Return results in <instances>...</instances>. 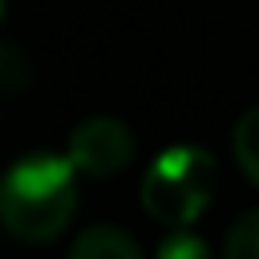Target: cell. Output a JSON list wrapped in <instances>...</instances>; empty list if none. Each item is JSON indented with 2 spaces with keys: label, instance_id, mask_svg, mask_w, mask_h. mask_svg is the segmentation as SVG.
I'll return each instance as SVG.
<instances>
[{
  "label": "cell",
  "instance_id": "1",
  "mask_svg": "<svg viewBox=\"0 0 259 259\" xmlns=\"http://www.w3.org/2000/svg\"><path fill=\"white\" fill-rule=\"evenodd\" d=\"M77 210V166L65 154H24L4 170L0 214L16 239H57Z\"/></svg>",
  "mask_w": 259,
  "mask_h": 259
},
{
  "label": "cell",
  "instance_id": "2",
  "mask_svg": "<svg viewBox=\"0 0 259 259\" xmlns=\"http://www.w3.org/2000/svg\"><path fill=\"white\" fill-rule=\"evenodd\" d=\"M214 178H219V162L206 146L194 142H178L166 146L142 174V206L150 219L174 227H190L210 194H214Z\"/></svg>",
  "mask_w": 259,
  "mask_h": 259
},
{
  "label": "cell",
  "instance_id": "3",
  "mask_svg": "<svg viewBox=\"0 0 259 259\" xmlns=\"http://www.w3.org/2000/svg\"><path fill=\"white\" fill-rule=\"evenodd\" d=\"M69 158L85 174H97V178L117 174L134 158V134H130V125L121 117H109V113L85 117L69 134Z\"/></svg>",
  "mask_w": 259,
  "mask_h": 259
},
{
  "label": "cell",
  "instance_id": "4",
  "mask_svg": "<svg viewBox=\"0 0 259 259\" xmlns=\"http://www.w3.org/2000/svg\"><path fill=\"white\" fill-rule=\"evenodd\" d=\"M69 259H142L138 243L113 227V223H97V227H85L73 247H69Z\"/></svg>",
  "mask_w": 259,
  "mask_h": 259
},
{
  "label": "cell",
  "instance_id": "5",
  "mask_svg": "<svg viewBox=\"0 0 259 259\" xmlns=\"http://www.w3.org/2000/svg\"><path fill=\"white\" fill-rule=\"evenodd\" d=\"M235 158H239L243 174L259 186V105H251L235 121Z\"/></svg>",
  "mask_w": 259,
  "mask_h": 259
},
{
  "label": "cell",
  "instance_id": "6",
  "mask_svg": "<svg viewBox=\"0 0 259 259\" xmlns=\"http://www.w3.org/2000/svg\"><path fill=\"white\" fill-rule=\"evenodd\" d=\"M223 259H259V206L247 210L223 243Z\"/></svg>",
  "mask_w": 259,
  "mask_h": 259
},
{
  "label": "cell",
  "instance_id": "7",
  "mask_svg": "<svg viewBox=\"0 0 259 259\" xmlns=\"http://www.w3.org/2000/svg\"><path fill=\"white\" fill-rule=\"evenodd\" d=\"M154 259H210V251H206L202 235H194L190 227H174L158 239Z\"/></svg>",
  "mask_w": 259,
  "mask_h": 259
}]
</instances>
